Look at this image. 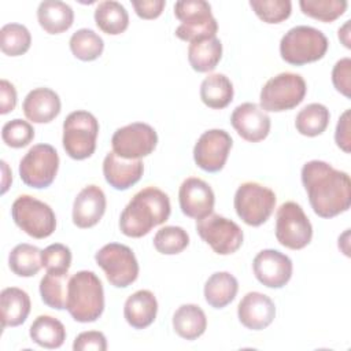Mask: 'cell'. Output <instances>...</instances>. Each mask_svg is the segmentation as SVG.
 Returning <instances> with one entry per match:
<instances>
[{
	"label": "cell",
	"mask_w": 351,
	"mask_h": 351,
	"mask_svg": "<svg viewBox=\"0 0 351 351\" xmlns=\"http://www.w3.org/2000/svg\"><path fill=\"white\" fill-rule=\"evenodd\" d=\"M41 263L47 273L64 274L71 266V251L64 244H51L41 251Z\"/></svg>",
	"instance_id": "obj_40"
},
{
	"label": "cell",
	"mask_w": 351,
	"mask_h": 351,
	"mask_svg": "<svg viewBox=\"0 0 351 351\" xmlns=\"http://www.w3.org/2000/svg\"><path fill=\"white\" fill-rule=\"evenodd\" d=\"M174 15L181 22L176 36L188 43H196L215 37L217 19L211 14V5L204 0H181L174 4Z\"/></svg>",
	"instance_id": "obj_5"
},
{
	"label": "cell",
	"mask_w": 351,
	"mask_h": 351,
	"mask_svg": "<svg viewBox=\"0 0 351 351\" xmlns=\"http://www.w3.org/2000/svg\"><path fill=\"white\" fill-rule=\"evenodd\" d=\"M143 173L144 165L141 159H125L111 151L103 160L104 178L117 191H126L137 184Z\"/></svg>",
	"instance_id": "obj_20"
},
{
	"label": "cell",
	"mask_w": 351,
	"mask_h": 351,
	"mask_svg": "<svg viewBox=\"0 0 351 351\" xmlns=\"http://www.w3.org/2000/svg\"><path fill=\"white\" fill-rule=\"evenodd\" d=\"M237 317L247 329L262 330L274 321L276 306L267 295L248 292L237 306Z\"/></svg>",
	"instance_id": "obj_19"
},
{
	"label": "cell",
	"mask_w": 351,
	"mask_h": 351,
	"mask_svg": "<svg viewBox=\"0 0 351 351\" xmlns=\"http://www.w3.org/2000/svg\"><path fill=\"white\" fill-rule=\"evenodd\" d=\"M196 230L200 239L218 255H230L243 244V230L240 226L219 214H210L199 219Z\"/></svg>",
	"instance_id": "obj_13"
},
{
	"label": "cell",
	"mask_w": 351,
	"mask_h": 351,
	"mask_svg": "<svg viewBox=\"0 0 351 351\" xmlns=\"http://www.w3.org/2000/svg\"><path fill=\"white\" fill-rule=\"evenodd\" d=\"M69 274L47 273L40 281V295L43 302L55 310L66 308Z\"/></svg>",
	"instance_id": "obj_35"
},
{
	"label": "cell",
	"mask_w": 351,
	"mask_h": 351,
	"mask_svg": "<svg viewBox=\"0 0 351 351\" xmlns=\"http://www.w3.org/2000/svg\"><path fill=\"white\" fill-rule=\"evenodd\" d=\"M95 22L103 33L117 36L128 29L129 15L121 3L107 0L97 4L95 10Z\"/></svg>",
	"instance_id": "obj_31"
},
{
	"label": "cell",
	"mask_w": 351,
	"mask_h": 351,
	"mask_svg": "<svg viewBox=\"0 0 351 351\" xmlns=\"http://www.w3.org/2000/svg\"><path fill=\"white\" fill-rule=\"evenodd\" d=\"M339 40L344 44L346 48H351V44H350V21H346V23L339 29Z\"/></svg>",
	"instance_id": "obj_47"
},
{
	"label": "cell",
	"mask_w": 351,
	"mask_h": 351,
	"mask_svg": "<svg viewBox=\"0 0 351 351\" xmlns=\"http://www.w3.org/2000/svg\"><path fill=\"white\" fill-rule=\"evenodd\" d=\"M96 263L115 288H126L138 277V262L134 252L125 244L108 243L95 255Z\"/></svg>",
	"instance_id": "obj_10"
},
{
	"label": "cell",
	"mask_w": 351,
	"mask_h": 351,
	"mask_svg": "<svg viewBox=\"0 0 351 351\" xmlns=\"http://www.w3.org/2000/svg\"><path fill=\"white\" fill-rule=\"evenodd\" d=\"M132 5L134 8V12L141 18V19H155L158 18L165 5V0H133Z\"/></svg>",
	"instance_id": "obj_44"
},
{
	"label": "cell",
	"mask_w": 351,
	"mask_h": 351,
	"mask_svg": "<svg viewBox=\"0 0 351 351\" xmlns=\"http://www.w3.org/2000/svg\"><path fill=\"white\" fill-rule=\"evenodd\" d=\"M30 339L44 348H59L66 340L64 325L51 315H38L29 330Z\"/></svg>",
	"instance_id": "obj_30"
},
{
	"label": "cell",
	"mask_w": 351,
	"mask_h": 351,
	"mask_svg": "<svg viewBox=\"0 0 351 351\" xmlns=\"http://www.w3.org/2000/svg\"><path fill=\"white\" fill-rule=\"evenodd\" d=\"M189 244V236L181 226H163L154 236V247L163 255L182 252Z\"/></svg>",
	"instance_id": "obj_38"
},
{
	"label": "cell",
	"mask_w": 351,
	"mask_h": 351,
	"mask_svg": "<svg viewBox=\"0 0 351 351\" xmlns=\"http://www.w3.org/2000/svg\"><path fill=\"white\" fill-rule=\"evenodd\" d=\"M37 19L40 26L48 34H60L69 30L74 22L73 8L59 0L41 1L37 8Z\"/></svg>",
	"instance_id": "obj_25"
},
{
	"label": "cell",
	"mask_w": 351,
	"mask_h": 351,
	"mask_svg": "<svg viewBox=\"0 0 351 351\" xmlns=\"http://www.w3.org/2000/svg\"><path fill=\"white\" fill-rule=\"evenodd\" d=\"M178 202L184 215L199 221L213 214L215 196L206 181L197 177H189L180 186Z\"/></svg>",
	"instance_id": "obj_17"
},
{
	"label": "cell",
	"mask_w": 351,
	"mask_h": 351,
	"mask_svg": "<svg viewBox=\"0 0 351 351\" xmlns=\"http://www.w3.org/2000/svg\"><path fill=\"white\" fill-rule=\"evenodd\" d=\"M1 166H3V188H1V193H5L7 189H8V185L12 181V177H11V174L7 173L8 171V166H7V163L4 160H1Z\"/></svg>",
	"instance_id": "obj_48"
},
{
	"label": "cell",
	"mask_w": 351,
	"mask_h": 351,
	"mask_svg": "<svg viewBox=\"0 0 351 351\" xmlns=\"http://www.w3.org/2000/svg\"><path fill=\"white\" fill-rule=\"evenodd\" d=\"M32 36L21 23H7L0 30V48L8 56H21L29 51Z\"/></svg>",
	"instance_id": "obj_36"
},
{
	"label": "cell",
	"mask_w": 351,
	"mask_h": 351,
	"mask_svg": "<svg viewBox=\"0 0 351 351\" xmlns=\"http://www.w3.org/2000/svg\"><path fill=\"white\" fill-rule=\"evenodd\" d=\"M30 298L23 289L16 287L4 288L0 293L3 328H14L23 324L30 313Z\"/></svg>",
	"instance_id": "obj_24"
},
{
	"label": "cell",
	"mask_w": 351,
	"mask_h": 351,
	"mask_svg": "<svg viewBox=\"0 0 351 351\" xmlns=\"http://www.w3.org/2000/svg\"><path fill=\"white\" fill-rule=\"evenodd\" d=\"M239 282L229 271H217L204 284V299L214 308H223L237 295Z\"/></svg>",
	"instance_id": "obj_26"
},
{
	"label": "cell",
	"mask_w": 351,
	"mask_h": 351,
	"mask_svg": "<svg viewBox=\"0 0 351 351\" xmlns=\"http://www.w3.org/2000/svg\"><path fill=\"white\" fill-rule=\"evenodd\" d=\"M16 106V90L15 86L7 81L1 80L0 81V112L8 114L11 112Z\"/></svg>",
	"instance_id": "obj_46"
},
{
	"label": "cell",
	"mask_w": 351,
	"mask_h": 351,
	"mask_svg": "<svg viewBox=\"0 0 351 351\" xmlns=\"http://www.w3.org/2000/svg\"><path fill=\"white\" fill-rule=\"evenodd\" d=\"M221 58L222 44L217 37L189 44L188 60L191 67L197 73H208L214 70Z\"/></svg>",
	"instance_id": "obj_29"
},
{
	"label": "cell",
	"mask_w": 351,
	"mask_h": 351,
	"mask_svg": "<svg viewBox=\"0 0 351 351\" xmlns=\"http://www.w3.org/2000/svg\"><path fill=\"white\" fill-rule=\"evenodd\" d=\"M302 184L313 211L321 218L346 213L351 204V180L346 171L324 160H310L302 167Z\"/></svg>",
	"instance_id": "obj_1"
},
{
	"label": "cell",
	"mask_w": 351,
	"mask_h": 351,
	"mask_svg": "<svg viewBox=\"0 0 351 351\" xmlns=\"http://www.w3.org/2000/svg\"><path fill=\"white\" fill-rule=\"evenodd\" d=\"M299 5L304 15L326 23L340 18L348 3L346 0H300Z\"/></svg>",
	"instance_id": "obj_37"
},
{
	"label": "cell",
	"mask_w": 351,
	"mask_h": 351,
	"mask_svg": "<svg viewBox=\"0 0 351 351\" xmlns=\"http://www.w3.org/2000/svg\"><path fill=\"white\" fill-rule=\"evenodd\" d=\"M313 226L295 202L282 203L276 214V239L289 250H302L311 241Z\"/></svg>",
	"instance_id": "obj_12"
},
{
	"label": "cell",
	"mask_w": 351,
	"mask_h": 351,
	"mask_svg": "<svg viewBox=\"0 0 351 351\" xmlns=\"http://www.w3.org/2000/svg\"><path fill=\"white\" fill-rule=\"evenodd\" d=\"M326 36L311 26H295L280 41L281 58L293 66H303L322 59L328 51Z\"/></svg>",
	"instance_id": "obj_4"
},
{
	"label": "cell",
	"mask_w": 351,
	"mask_h": 351,
	"mask_svg": "<svg viewBox=\"0 0 351 351\" xmlns=\"http://www.w3.org/2000/svg\"><path fill=\"white\" fill-rule=\"evenodd\" d=\"M200 99L213 110L225 108L233 100V84L225 74H210L200 85Z\"/></svg>",
	"instance_id": "obj_28"
},
{
	"label": "cell",
	"mask_w": 351,
	"mask_h": 351,
	"mask_svg": "<svg viewBox=\"0 0 351 351\" xmlns=\"http://www.w3.org/2000/svg\"><path fill=\"white\" fill-rule=\"evenodd\" d=\"M69 44L73 55L82 62L97 59L104 49L103 38L90 29H80L73 33Z\"/></svg>",
	"instance_id": "obj_34"
},
{
	"label": "cell",
	"mask_w": 351,
	"mask_h": 351,
	"mask_svg": "<svg viewBox=\"0 0 351 351\" xmlns=\"http://www.w3.org/2000/svg\"><path fill=\"white\" fill-rule=\"evenodd\" d=\"M230 123L237 134L250 143H259L270 133V117L255 103H243L237 106L232 115Z\"/></svg>",
	"instance_id": "obj_18"
},
{
	"label": "cell",
	"mask_w": 351,
	"mask_h": 351,
	"mask_svg": "<svg viewBox=\"0 0 351 351\" xmlns=\"http://www.w3.org/2000/svg\"><path fill=\"white\" fill-rule=\"evenodd\" d=\"M8 266L11 271L19 277H33L43 266L41 251L27 243L18 244L8 255Z\"/></svg>",
	"instance_id": "obj_33"
},
{
	"label": "cell",
	"mask_w": 351,
	"mask_h": 351,
	"mask_svg": "<svg viewBox=\"0 0 351 351\" xmlns=\"http://www.w3.org/2000/svg\"><path fill=\"white\" fill-rule=\"evenodd\" d=\"M251 8L266 23H280L289 18L292 3L289 0H251Z\"/></svg>",
	"instance_id": "obj_39"
},
{
	"label": "cell",
	"mask_w": 351,
	"mask_h": 351,
	"mask_svg": "<svg viewBox=\"0 0 351 351\" xmlns=\"http://www.w3.org/2000/svg\"><path fill=\"white\" fill-rule=\"evenodd\" d=\"M307 92L304 78L296 73H280L263 85L259 101L263 111L281 112L299 106Z\"/></svg>",
	"instance_id": "obj_7"
},
{
	"label": "cell",
	"mask_w": 351,
	"mask_h": 351,
	"mask_svg": "<svg viewBox=\"0 0 351 351\" xmlns=\"http://www.w3.org/2000/svg\"><path fill=\"white\" fill-rule=\"evenodd\" d=\"M62 108L59 95L49 88H36L30 90L22 104L25 117L34 123H48L53 121Z\"/></svg>",
	"instance_id": "obj_22"
},
{
	"label": "cell",
	"mask_w": 351,
	"mask_h": 351,
	"mask_svg": "<svg viewBox=\"0 0 351 351\" xmlns=\"http://www.w3.org/2000/svg\"><path fill=\"white\" fill-rule=\"evenodd\" d=\"M173 328L180 337L185 340H195L206 332V314L197 304H182L173 315Z\"/></svg>",
	"instance_id": "obj_27"
},
{
	"label": "cell",
	"mask_w": 351,
	"mask_h": 351,
	"mask_svg": "<svg viewBox=\"0 0 351 351\" xmlns=\"http://www.w3.org/2000/svg\"><path fill=\"white\" fill-rule=\"evenodd\" d=\"M106 195L97 185H88L73 203V222L81 229L95 226L106 213Z\"/></svg>",
	"instance_id": "obj_21"
},
{
	"label": "cell",
	"mask_w": 351,
	"mask_h": 351,
	"mask_svg": "<svg viewBox=\"0 0 351 351\" xmlns=\"http://www.w3.org/2000/svg\"><path fill=\"white\" fill-rule=\"evenodd\" d=\"M97 134L99 122L93 114L84 110L73 111L63 122V148L71 159H86L96 149Z\"/></svg>",
	"instance_id": "obj_6"
},
{
	"label": "cell",
	"mask_w": 351,
	"mask_h": 351,
	"mask_svg": "<svg viewBox=\"0 0 351 351\" xmlns=\"http://www.w3.org/2000/svg\"><path fill=\"white\" fill-rule=\"evenodd\" d=\"M233 145L232 137L222 129L206 130L193 147L195 163L204 171L217 173L223 169Z\"/></svg>",
	"instance_id": "obj_15"
},
{
	"label": "cell",
	"mask_w": 351,
	"mask_h": 351,
	"mask_svg": "<svg viewBox=\"0 0 351 351\" xmlns=\"http://www.w3.org/2000/svg\"><path fill=\"white\" fill-rule=\"evenodd\" d=\"M73 350L74 351H106L107 350V339L104 333L99 330H86L81 332L74 343H73Z\"/></svg>",
	"instance_id": "obj_43"
},
{
	"label": "cell",
	"mask_w": 351,
	"mask_h": 351,
	"mask_svg": "<svg viewBox=\"0 0 351 351\" xmlns=\"http://www.w3.org/2000/svg\"><path fill=\"white\" fill-rule=\"evenodd\" d=\"M329 119L330 114L326 106L321 103H311L298 112L295 118V128L303 136L315 137L326 130Z\"/></svg>",
	"instance_id": "obj_32"
},
{
	"label": "cell",
	"mask_w": 351,
	"mask_h": 351,
	"mask_svg": "<svg viewBox=\"0 0 351 351\" xmlns=\"http://www.w3.org/2000/svg\"><path fill=\"white\" fill-rule=\"evenodd\" d=\"M59 169V155L49 144L33 145L19 162V176L25 185L36 189L49 186Z\"/></svg>",
	"instance_id": "obj_11"
},
{
	"label": "cell",
	"mask_w": 351,
	"mask_h": 351,
	"mask_svg": "<svg viewBox=\"0 0 351 351\" xmlns=\"http://www.w3.org/2000/svg\"><path fill=\"white\" fill-rule=\"evenodd\" d=\"M158 144L155 129L144 122H133L115 130L111 138L112 151L125 159H141L154 152Z\"/></svg>",
	"instance_id": "obj_14"
},
{
	"label": "cell",
	"mask_w": 351,
	"mask_h": 351,
	"mask_svg": "<svg viewBox=\"0 0 351 351\" xmlns=\"http://www.w3.org/2000/svg\"><path fill=\"white\" fill-rule=\"evenodd\" d=\"M11 217L15 225L33 239L49 237L56 228L53 210L30 195H21L14 200Z\"/></svg>",
	"instance_id": "obj_8"
},
{
	"label": "cell",
	"mask_w": 351,
	"mask_h": 351,
	"mask_svg": "<svg viewBox=\"0 0 351 351\" xmlns=\"http://www.w3.org/2000/svg\"><path fill=\"white\" fill-rule=\"evenodd\" d=\"M332 82L337 92L350 97L351 89V59L343 58L336 62L332 70Z\"/></svg>",
	"instance_id": "obj_42"
},
{
	"label": "cell",
	"mask_w": 351,
	"mask_h": 351,
	"mask_svg": "<svg viewBox=\"0 0 351 351\" xmlns=\"http://www.w3.org/2000/svg\"><path fill=\"white\" fill-rule=\"evenodd\" d=\"M234 210L239 218L250 226L265 223L276 207V193L258 182L241 184L234 193Z\"/></svg>",
	"instance_id": "obj_9"
},
{
	"label": "cell",
	"mask_w": 351,
	"mask_h": 351,
	"mask_svg": "<svg viewBox=\"0 0 351 351\" xmlns=\"http://www.w3.org/2000/svg\"><path fill=\"white\" fill-rule=\"evenodd\" d=\"M1 138L11 148H23L33 141L34 129L27 121L15 118L4 123L1 129Z\"/></svg>",
	"instance_id": "obj_41"
},
{
	"label": "cell",
	"mask_w": 351,
	"mask_h": 351,
	"mask_svg": "<svg viewBox=\"0 0 351 351\" xmlns=\"http://www.w3.org/2000/svg\"><path fill=\"white\" fill-rule=\"evenodd\" d=\"M66 310L77 322H95L104 311V289L100 278L81 270L69 278Z\"/></svg>",
	"instance_id": "obj_3"
},
{
	"label": "cell",
	"mask_w": 351,
	"mask_h": 351,
	"mask_svg": "<svg viewBox=\"0 0 351 351\" xmlns=\"http://www.w3.org/2000/svg\"><path fill=\"white\" fill-rule=\"evenodd\" d=\"M256 280L267 288H282L292 277V261L277 250H262L252 262Z\"/></svg>",
	"instance_id": "obj_16"
},
{
	"label": "cell",
	"mask_w": 351,
	"mask_h": 351,
	"mask_svg": "<svg viewBox=\"0 0 351 351\" xmlns=\"http://www.w3.org/2000/svg\"><path fill=\"white\" fill-rule=\"evenodd\" d=\"M335 141L340 149H343L346 154H350V144H351V136H350V110H346L336 125L335 132Z\"/></svg>",
	"instance_id": "obj_45"
},
{
	"label": "cell",
	"mask_w": 351,
	"mask_h": 351,
	"mask_svg": "<svg viewBox=\"0 0 351 351\" xmlns=\"http://www.w3.org/2000/svg\"><path fill=\"white\" fill-rule=\"evenodd\" d=\"M158 313V302L155 295L148 289H140L132 293L123 306V317L134 329L149 326Z\"/></svg>",
	"instance_id": "obj_23"
},
{
	"label": "cell",
	"mask_w": 351,
	"mask_h": 351,
	"mask_svg": "<svg viewBox=\"0 0 351 351\" xmlns=\"http://www.w3.org/2000/svg\"><path fill=\"white\" fill-rule=\"evenodd\" d=\"M169 196L155 186L138 191L119 217V229L128 237H143L170 217Z\"/></svg>",
	"instance_id": "obj_2"
}]
</instances>
